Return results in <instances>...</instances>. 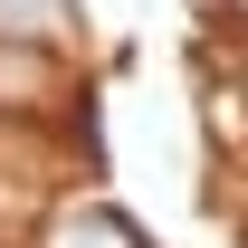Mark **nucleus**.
Instances as JSON below:
<instances>
[{
    "mask_svg": "<svg viewBox=\"0 0 248 248\" xmlns=\"http://www.w3.org/2000/svg\"><path fill=\"white\" fill-rule=\"evenodd\" d=\"M67 10H77V0H0V38H38V48H58Z\"/></svg>",
    "mask_w": 248,
    "mask_h": 248,
    "instance_id": "3",
    "label": "nucleus"
},
{
    "mask_svg": "<svg viewBox=\"0 0 248 248\" xmlns=\"http://www.w3.org/2000/svg\"><path fill=\"white\" fill-rule=\"evenodd\" d=\"M77 77H67L58 48H38V38H0V124H58Z\"/></svg>",
    "mask_w": 248,
    "mask_h": 248,
    "instance_id": "1",
    "label": "nucleus"
},
{
    "mask_svg": "<svg viewBox=\"0 0 248 248\" xmlns=\"http://www.w3.org/2000/svg\"><path fill=\"white\" fill-rule=\"evenodd\" d=\"M229 10H239V19H248V0H229Z\"/></svg>",
    "mask_w": 248,
    "mask_h": 248,
    "instance_id": "4",
    "label": "nucleus"
},
{
    "mask_svg": "<svg viewBox=\"0 0 248 248\" xmlns=\"http://www.w3.org/2000/svg\"><path fill=\"white\" fill-rule=\"evenodd\" d=\"M38 248H143V229L124 210H105V201H67V210H48Z\"/></svg>",
    "mask_w": 248,
    "mask_h": 248,
    "instance_id": "2",
    "label": "nucleus"
}]
</instances>
